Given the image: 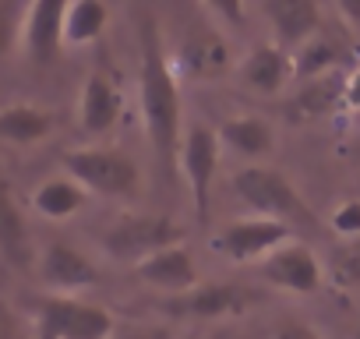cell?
Listing matches in <instances>:
<instances>
[{
	"mask_svg": "<svg viewBox=\"0 0 360 339\" xmlns=\"http://www.w3.org/2000/svg\"><path fill=\"white\" fill-rule=\"evenodd\" d=\"M138 57H141V71H138V89H141V120H145V134L152 145V155L159 162V170L176 166L180 159V141H184V120H180V89L173 78V68L166 60L162 39H159V25L155 18H141L138 25Z\"/></svg>",
	"mask_w": 360,
	"mask_h": 339,
	"instance_id": "6da1fadb",
	"label": "cell"
},
{
	"mask_svg": "<svg viewBox=\"0 0 360 339\" xmlns=\"http://www.w3.org/2000/svg\"><path fill=\"white\" fill-rule=\"evenodd\" d=\"M233 195L251 209V216H265V219H283V223H311L307 205L300 202L297 188L272 166H244L233 174Z\"/></svg>",
	"mask_w": 360,
	"mask_h": 339,
	"instance_id": "7a4b0ae2",
	"label": "cell"
},
{
	"mask_svg": "<svg viewBox=\"0 0 360 339\" xmlns=\"http://www.w3.org/2000/svg\"><path fill=\"white\" fill-rule=\"evenodd\" d=\"M64 170L85 191L106 195V198H131L141 188V174L134 159L117 148H96V145L71 148L64 152Z\"/></svg>",
	"mask_w": 360,
	"mask_h": 339,
	"instance_id": "3957f363",
	"label": "cell"
},
{
	"mask_svg": "<svg viewBox=\"0 0 360 339\" xmlns=\"http://www.w3.org/2000/svg\"><path fill=\"white\" fill-rule=\"evenodd\" d=\"M173 244H184V226H176L166 216H148V212H124L103 234V251L113 262H127V265H138Z\"/></svg>",
	"mask_w": 360,
	"mask_h": 339,
	"instance_id": "277c9868",
	"label": "cell"
},
{
	"mask_svg": "<svg viewBox=\"0 0 360 339\" xmlns=\"http://www.w3.org/2000/svg\"><path fill=\"white\" fill-rule=\"evenodd\" d=\"M36 339H113V314L78 297L46 293L36 300Z\"/></svg>",
	"mask_w": 360,
	"mask_h": 339,
	"instance_id": "5b68a950",
	"label": "cell"
},
{
	"mask_svg": "<svg viewBox=\"0 0 360 339\" xmlns=\"http://www.w3.org/2000/svg\"><path fill=\"white\" fill-rule=\"evenodd\" d=\"M286 241H293V226L283 219H265V216H244L226 223L216 237L212 248L223 251L237 265H262L272 251H279Z\"/></svg>",
	"mask_w": 360,
	"mask_h": 339,
	"instance_id": "8992f818",
	"label": "cell"
},
{
	"mask_svg": "<svg viewBox=\"0 0 360 339\" xmlns=\"http://www.w3.org/2000/svg\"><path fill=\"white\" fill-rule=\"evenodd\" d=\"M255 304H262V293L244 286V283H198L195 290L180 293V297H166L162 311L176 314V318H237L248 314Z\"/></svg>",
	"mask_w": 360,
	"mask_h": 339,
	"instance_id": "52a82bcc",
	"label": "cell"
},
{
	"mask_svg": "<svg viewBox=\"0 0 360 339\" xmlns=\"http://www.w3.org/2000/svg\"><path fill=\"white\" fill-rule=\"evenodd\" d=\"M219 131H212L209 124H195L184 131L180 141V159L176 166L184 170V181L191 188L195 198V216L205 223L209 219V195H212V181H216V166H219Z\"/></svg>",
	"mask_w": 360,
	"mask_h": 339,
	"instance_id": "ba28073f",
	"label": "cell"
},
{
	"mask_svg": "<svg viewBox=\"0 0 360 339\" xmlns=\"http://www.w3.org/2000/svg\"><path fill=\"white\" fill-rule=\"evenodd\" d=\"M258 276L276 286V290H286V293H318L321 283H325V269L318 262V255L300 244V241H286L279 251H272L262 265H258Z\"/></svg>",
	"mask_w": 360,
	"mask_h": 339,
	"instance_id": "9c48e42d",
	"label": "cell"
},
{
	"mask_svg": "<svg viewBox=\"0 0 360 339\" xmlns=\"http://www.w3.org/2000/svg\"><path fill=\"white\" fill-rule=\"evenodd\" d=\"M39 279L50 293H60V297H75L82 290H92L99 286V269L92 265L89 255H82L78 248L64 244V241H53L43 248L39 255Z\"/></svg>",
	"mask_w": 360,
	"mask_h": 339,
	"instance_id": "30bf717a",
	"label": "cell"
},
{
	"mask_svg": "<svg viewBox=\"0 0 360 339\" xmlns=\"http://www.w3.org/2000/svg\"><path fill=\"white\" fill-rule=\"evenodd\" d=\"M71 0H32L25 25H22V43L25 53L36 64H50L57 60L60 46H64V18H68Z\"/></svg>",
	"mask_w": 360,
	"mask_h": 339,
	"instance_id": "8fae6325",
	"label": "cell"
},
{
	"mask_svg": "<svg viewBox=\"0 0 360 339\" xmlns=\"http://www.w3.org/2000/svg\"><path fill=\"white\" fill-rule=\"evenodd\" d=\"M124 113V96H120V85L106 75V71H92L82 85V96H78V124L85 134L99 138V134H110L117 127Z\"/></svg>",
	"mask_w": 360,
	"mask_h": 339,
	"instance_id": "7c38bea8",
	"label": "cell"
},
{
	"mask_svg": "<svg viewBox=\"0 0 360 339\" xmlns=\"http://www.w3.org/2000/svg\"><path fill=\"white\" fill-rule=\"evenodd\" d=\"M134 272L145 279V286L166 293V297H180V293H188L195 290L202 279H198V265L191 258V251L184 244H173L166 251H155L152 258L138 262Z\"/></svg>",
	"mask_w": 360,
	"mask_h": 339,
	"instance_id": "4fadbf2b",
	"label": "cell"
},
{
	"mask_svg": "<svg viewBox=\"0 0 360 339\" xmlns=\"http://www.w3.org/2000/svg\"><path fill=\"white\" fill-rule=\"evenodd\" d=\"M262 8H265L269 29L276 36V46H283V50H300L321 29L318 0H265Z\"/></svg>",
	"mask_w": 360,
	"mask_h": 339,
	"instance_id": "5bb4252c",
	"label": "cell"
},
{
	"mask_svg": "<svg viewBox=\"0 0 360 339\" xmlns=\"http://www.w3.org/2000/svg\"><path fill=\"white\" fill-rule=\"evenodd\" d=\"M237 75L244 89L262 92V96H279L286 85H293V57L276 43H262L240 60Z\"/></svg>",
	"mask_w": 360,
	"mask_h": 339,
	"instance_id": "9a60e30c",
	"label": "cell"
},
{
	"mask_svg": "<svg viewBox=\"0 0 360 339\" xmlns=\"http://www.w3.org/2000/svg\"><path fill=\"white\" fill-rule=\"evenodd\" d=\"M0 255H4V262L15 265V269H29L36 262L25 212L15 202V195H11L8 184H0Z\"/></svg>",
	"mask_w": 360,
	"mask_h": 339,
	"instance_id": "2e32d148",
	"label": "cell"
},
{
	"mask_svg": "<svg viewBox=\"0 0 360 339\" xmlns=\"http://www.w3.org/2000/svg\"><path fill=\"white\" fill-rule=\"evenodd\" d=\"M53 131V113L36 103H11L0 106V141L11 145H36Z\"/></svg>",
	"mask_w": 360,
	"mask_h": 339,
	"instance_id": "e0dca14e",
	"label": "cell"
},
{
	"mask_svg": "<svg viewBox=\"0 0 360 339\" xmlns=\"http://www.w3.org/2000/svg\"><path fill=\"white\" fill-rule=\"evenodd\" d=\"M219 141L244 159H265L276 148V134L262 117H230L219 127Z\"/></svg>",
	"mask_w": 360,
	"mask_h": 339,
	"instance_id": "ac0fdd59",
	"label": "cell"
},
{
	"mask_svg": "<svg viewBox=\"0 0 360 339\" xmlns=\"http://www.w3.org/2000/svg\"><path fill=\"white\" fill-rule=\"evenodd\" d=\"M89 191L75 181V177H50L32 191V205L43 219H71L82 205H85Z\"/></svg>",
	"mask_w": 360,
	"mask_h": 339,
	"instance_id": "d6986e66",
	"label": "cell"
},
{
	"mask_svg": "<svg viewBox=\"0 0 360 339\" xmlns=\"http://www.w3.org/2000/svg\"><path fill=\"white\" fill-rule=\"evenodd\" d=\"M180 64H184L195 78H219L230 68V46L216 32H195L184 50H180Z\"/></svg>",
	"mask_w": 360,
	"mask_h": 339,
	"instance_id": "ffe728a7",
	"label": "cell"
},
{
	"mask_svg": "<svg viewBox=\"0 0 360 339\" xmlns=\"http://www.w3.org/2000/svg\"><path fill=\"white\" fill-rule=\"evenodd\" d=\"M110 11L103 0H71L68 18H64V43L68 46H89L106 32Z\"/></svg>",
	"mask_w": 360,
	"mask_h": 339,
	"instance_id": "44dd1931",
	"label": "cell"
},
{
	"mask_svg": "<svg viewBox=\"0 0 360 339\" xmlns=\"http://www.w3.org/2000/svg\"><path fill=\"white\" fill-rule=\"evenodd\" d=\"M293 57V82H314V78H325V75H332L335 71V64H339V46L332 43V39H325V36H314V39H307L300 50H293L290 53Z\"/></svg>",
	"mask_w": 360,
	"mask_h": 339,
	"instance_id": "7402d4cb",
	"label": "cell"
},
{
	"mask_svg": "<svg viewBox=\"0 0 360 339\" xmlns=\"http://www.w3.org/2000/svg\"><path fill=\"white\" fill-rule=\"evenodd\" d=\"M328 276L339 290H360V241H346L342 248H335Z\"/></svg>",
	"mask_w": 360,
	"mask_h": 339,
	"instance_id": "603a6c76",
	"label": "cell"
},
{
	"mask_svg": "<svg viewBox=\"0 0 360 339\" xmlns=\"http://www.w3.org/2000/svg\"><path fill=\"white\" fill-rule=\"evenodd\" d=\"M328 78V75H325ZM325 78H314V82H304V92H300V99H297V110L304 113V117H318V113H328L332 110V103L346 92V85H328Z\"/></svg>",
	"mask_w": 360,
	"mask_h": 339,
	"instance_id": "cb8c5ba5",
	"label": "cell"
},
{
	"mask_svg": "<svg viewBox=\"0 0 360 339\" xmlns=\"http://www.w3.org/2000/svg\"><path fill=\"white\" fill-rule=\"evenodd\" d=\"M332 230H335L342 241H360V202H356V198H346V202L332 212Z\"/></svg>",
	"mask_w": 360,
	"mask_h": 339,
	"instance_id": "d4e9b609",
	"label": "cell"
},
{
	"mask_svg": "<svg viewBox=\"0 0 360 339\" xmlns=\"http://www.w3.org/2000/svg\"><path fill=\"white\" fill-rule=\"evenodd\" d=\"M11 46H15V18L4 4H0V60L11 53Z\"/></svg>",
	"mask_w": 360,
	"mask_h": 339,
	"instance_id": "484cf974",
	"label": "cell"
},
{
	"mask_svg": "<svg viewBox=\"0 0 360 339\" xmlns=\"http://www.w3.org/2000/svg\"><path fill=\"white\" fill-rule=\"evenodd\" d=\"M272 339H321L311 325H304V321H283L276 332H272Z\"/></svg>",
	"mask_w": 360,
	"mask_h": 339,
	"instance_id": "4316f807",
	"label": "cell"
},
{
	"mask_svg": "<svg viewBox=\"0 0 360 339\" xmlns=\"http://www.w3.org/2000/svg\"><path fill=\"white\" fill-rule=\"evenodd\" d=\"M209 4H212L226 22H233V25L244 22V0H209Z\"/></svg>",
	"mask_w": 360,
	"mask_h": 339,
	"instance_id": "83f0119b",
	"label": "cell"
},
{
	"mask_svg": "<svg viewBox=\"0 0 360 339\" xmlns=\"http://www.w3.org/2000/svg\"><path fill=\"white\" fill-rule=\"evenodd\" d=\"M0 339H18V318L4 300H0Z\"/></svg>",
	"mask_w": 360,
	"mask_h": 339,
	"instance_id": "f1b7e54d",
	"label": "cell"
},
{
	"mask_svg": "<svg viewBox=\"0 0 360 339\" xmlns=\"http://www.w3.org/2000/svg\"><path fill=\"white\" fill-rule=\"evenodd\" d=\"M335 8L353 29H360V0H335Z\"/></svg>",
	"mask_w": 360,
	"mask_h": 339,
	"instance_id": "f546056e",
	"label": "cell"
},
{
	"mask_svg": "<svg viewBox=\"0 0 360 339\" xmlns=\"http://www.w3.org/2000/svg\"><path fill=\"white\" fill-rule=\"evenodd\" d=\"M113 339H169L166 328H131L124 335H113Z\"/></svg>",
	"mask_w": 360,
	"mask_h": 339,
	"instance_id": "4dcf8cb0",
	"label": "cell"
},
{
	"mask_svg": "<svg viewBox=\"0 0 360 339\" xmlns=\"http://www.w3.org/2000/svg\"><path fill=\"white\" fill-rule=\"evenodd\" d=\"M346 159H349V162L360 170V134H353V138L346 141Z\"/></svg>",
	"mask_w": 360,
	"mask_h": 339,
	"instance_id": "1f68e13d",
	"label": "cell"
},
{
	"mask_svg": "<svg viewBox=\"0 0 360 339\" xmlns=\"http://www.w3.org/2000/svg\"><path fill=\"white\" fill-rule=\"evenodd\" d=\"M353 339H360V321H356V328H353Z\"/></svg>",
	"mask_w": 360,
	"mask_h": 339,
	"instance_id": "d6a6232c",
	"label": "cell"
}]
</instances>
